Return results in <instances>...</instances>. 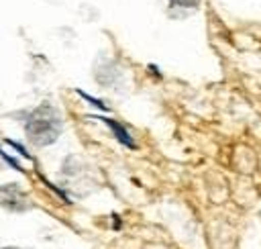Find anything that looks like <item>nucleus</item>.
Here are the masks:
<instances>
[{"label": "nucleus", "mask_w": 261, "mask_h": 249, "mask_svg": "<svg viewBox=\"0 0 261 249\" xmlns=\"http://www.w3.org/2000/svg\"><path fill=\"white\" fill-rule=\"evenodd\" d=\"M61 133V120L49 104L39 106L27 120V135L35 145H51Z\"/></svg>", "instance_id": "1"}, {"label": "nucleus", "mask_w": 261, "mask_h": 249, "mask_svg": "<svg viewBox=\"0 0 261 249\" xmlns=\"http://www.w3.org/2000/svg\"><path fill=\"white\" fill-rule=\"evenodd\" d=\"M0 204L10 210H22L27 206V200H24V194L14 184H10L0 188Z\"/></svg>", "instance_id": "2"}, {"label": "nucleus", "mask_w": 261, "mask_h": 249, "mask_svg": "<svg viewBox=\"0 0 261 249\" xmlns=\"http://www.w3.org/2000/svg\"><path fill=\"white\" fill-rule=\"evenodd\" d=\"M169 2L175 6H184V8H194L200 4V0H169Z\"/></svg>", "instance_id": "3"}, {"label": "nucleus", "mask_w": 261, "mask_h": 249, "mask_svg": "<svg viewBox=\"0 0 261 249\" xmlns=\"http://www.w3.org/2000/svg\"><path fill=\"white\" fill-rule=\"evenodd\" d=\"M6 249H16V247H6Z\"/></svg>", "instance_id": "4"}]
</instances>
